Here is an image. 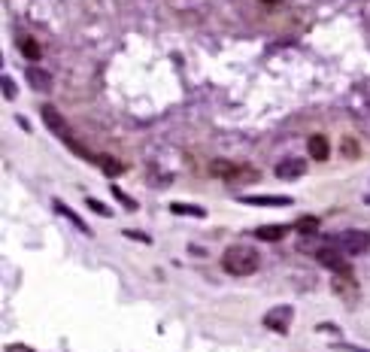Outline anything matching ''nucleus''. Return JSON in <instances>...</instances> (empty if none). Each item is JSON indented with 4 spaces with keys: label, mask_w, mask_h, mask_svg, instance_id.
<instances>
[{
    "label": "nucleus",
    "mask_w": 370,
    "mask_h": 352,
    "mask_svg": "<svg viewBox=\"0 0 370 352\" xmlns=\"http://www.w3.org/2000/svg\"><path fill=\"white\" fill-rule=\"evenodd\" d=\"M285 234H289V225H261V228H255V237H258V240H267V243L282 240Z\"/></svg>",
    "instance_id": "nucleus-11"
},
{
    "label": "nucleus",
    "mask_w": 370,
    "mask_h": 352,
    "mask_svg": "<svg viewBox=\"0 0 370 352\" xmlns=\"http://www.w3.org/2000/svg\"><path fill=\"white\" fill-rule=\"evenodd\" d=\"M291 307H274L270 313H264V325L276 334H289V325H291Z\"/></svg>",
    "instance_id": "nucleus-4"
},
{
    "label": "nucleus",
    "mask_w": 370,
    "mask_h": 352,
    "mask_svg": "<svg viewBox=\"0 0 370 352\" xmlns=\"http://www.w3.org/2000/svg\"><path fill=\"white\" fill-rule=\"evenodd\" d=\"M55 210H58V213H61V216H67V219H70V222H73V225H76V228H79V231H82V234H88V225H85V222H82V219H79V216H76V213H70V210H67V207H64V203H61V201H55Z\"/></svg>",
    "instance_id": "nucleus-14"
},
{
    "label": "nucleus",
    "mask_w": 370,
    "mask_h": 352,
    "mask_svg": "<svg viewBox=\"0 0 370 352\" xmlns=\"http://www.w3.org/2000/svg\"><path fill=\"white\" fill-rule=\"evenodd\" d=\"M209 171H213V176H222V179H237V176H243V173H252V171H246V167L234 164V161H213Z\"/></svg>",
    "instance_id": "nucleus-8"
},
{
    "label": "nucleus",
    "mask_w": 370,
    "mask_h": 352,
    "mask_svg": "<svg viewBox=\"0 0 370 352\" xmlns=\"http://www.w3.org/2000/svg\"><path fill=\"white\" fill-rule=\"evenodd\" d=\"M258 264H261V258H258V252L249 249V246H231V249H225V255H222V267H225L231 277H252L258 271Z\"/></svg>",
    "instance_id": "nucleus-1"
},
{
    "label": "nucleus",
    "mask_w": 370,
    "mask_h": 352,
    "mask_svg": "<svg viewBox=\"0 0 370 352\" xmlns=\"http://www.w3.org/2000/svg\"><path fill=\"white\" fill-rule=\"evenodd\" d=\"M113 194H116V198H118V201H122V203H124V207H128V210H137V203H134V201H131V198H128V194H124V192H122V188H118V186H113Z\"/></svg>",
    "instance_id": "nucleus-18"
},
{
    "label": "nucleus",
    "mask_w": 370,
    "mask_h": 352,
    "mask_svg": "<svg viewBox=\"0 0 370 352\" xmlns=\"http://www.w3.org/2000/svg\"><path fill=\"white\" fill-rule=\"evenodd\" d=\"M25 76H27V82H31L34 91H49L52 88V76H49L43 67H27Z\"/></svg>",
    "instance_id": "nucleus-10"
},
{
    "label": "nucleus",
    "mask_w": 370,
    "mask_h": 352,
    "mask_svg": "<svg viewBox=\"0 0 370 352\" xmlns=\"http://www.w3.org/2000/svg\"><path fill=\"white\" fill-rule=\"evenodd\" d=\"M85 203H88V210H94V213H97V216H103V219H109V216H113V210H107V207H103V203H101V201L88 198Z\"/></svg>",
    "instance_id": "nucleus-17"
},
{
    "label": "nucleus",
    "mask_w": 370,
    "mask_h": 352,
    "mask_svg": "<svg viewBox=\"0 0 370 352\" xmlns=\"http://www.w3.org/2000/svg\"><path fill=\"white\" fill-rule=\"evenodd\" d=\"M316 228H319V219H316V216H304V219L295 222V231H301V234H313Z\"/></svg>",
    "instance_id": "nucleus-16"
},
{
    "label": "nucleus",
    "mask_w": 370,
    "mask_h": 352,
    "mask_svg": "<svg viewBox=\"0 0 370 352\" xmlns=\"http://www.w3.org/2000/svg\"><path fill=\"white\" fill-rule=\"evenodd\" d=\"M18 49H22V52H25L31 61H40V55H43L40 43H37V40H31V37H22V40H18Z\"/></svg>",
    "instance_id": "nucleus-13"
},
{
    "label": "nucleus",
    "mask_w": 370,
    "mask_h": 352,
    "mask_svg": "<svg viewBox=\"0 0 370 352\" xmlns=\"http://www.w3.org/2000/svg\"><path fill=\"white\" fill-rule=\"evenodd\" d=\"M124 237H131V240H143V243H152L146 234H140V231H124Z\"/></svg>",
    "instance_id": "nucleus-20"
},
{
    "label": "nucleus",
    "mask_w": 370,
    "mask_h": 352,
    "mask_svg": "<svg viewBox=\"0 0 370 352\" xmlns=\"http://www.w3.org/2000/svg\"><path fill=\"white\" fill-rule=\"evenodd\" d=\"M40 116H43V122H46V128L55 134V137H61L64 143H70L73 140V134H70V125L64 122V116H61L58 110L52 107V103H46L43 110H40Z\"/></svg>",
    "instance_id": "nucleus-2"
},
{
    "label": "nucleus",
    "mask_w": 370,
    "mask_h": 352,
    "mask_svg": "<svg viewBox=\"0 0 370 352\" xmlns=\"http://www.w3.org/2000/svg\"><path fill=\"white\" fill-rule=\"evenodd\" d=\"M316 258L328 267V271H334V273H346V277L352 273V271H349V264H346V258L340 255V249H331V246H325V249L316 252Z\"/></svg>",
    "instance_id": "nucleus-5"
},
{
    "label": "nucleus",
    "mask_w": 370,
    "mask_h": 352,
    "mask_svg": "<svg viewBox=\"0 0 370 352\" xmlns=\"http://www.w3.org/2000/svg\"><path fill=\"white\" fill-rule=\"evenodd\" d=\"M340 249L349 255H361L370 249V234L367 231H346V234H340Z\"/></svg>",
    "instance_id": "nucleus-3"
},
{
    "label": "nucleus",
    "mask_w": 370,
    "mask_h": 352,
    "mask_svg": "<svg viewBox=\"0 0 370 352\" xmlns=\"http://www.w3.org/2000/svg\"><path fill=\"white\" fill-rule=\"evenodd\" d=\"M304 173H306V161H301V158H289V161H282V164H276L279 179H301Z\"/></svg>",
    "instance_id": "nucleus-7"
},
{
    "label": "nucleus",
    "mask_w": 370,
    "mask_h": 352,
    "mask_svg": "<svg viewBox=\"0 0 370 352\" xmlns=\"http://www.w3.org/2000/svg\"><path fill=\"white\" fill-rule=\"evenodd\" d=\"M306 149H310L313 161H328V155H331V143H328V137H322V134H313V137L306 140Z\"/></svg>",
    "instance_id": "nucleus-9"
},
{
    "label": "nucleus",
    "mask_w": 370,
    "mask_h": 352,
    "mask_svg": "<svg viewBox=\"0 0 370 352\" xmlns=\"http://www.w3.org/2000/svg\"><path fill=\"white\" fill-rule=\"evenodd\" d=\"M3 97H6V101H12V97H16V86H12L10 76H3Z\"/></svg>",
    "instance_id": "nucleus-19"
},
{
    "label": "nucleus",
    "mask_w": 370,
    "mask_h": 352,
    "mask_svg": "<svg viewBox=\"0 0 370 352\" xmlns=\"http://www.w3.org/2000/svg\"><path fill=\"white\" fill-rule=\"evenodd\" d=\"M97 164L103 167V173L107 176H118V173H124V164L118 158H113V155H101V158H97Z\"/></svg>",
    "instance_id": "nucleus-12"
},
{
    "label": "nucleus",
    "mask_w": 370,
    "mask_h": 352,
    "mask_svg": "<svg viewBox=\"0 0 370 352\" xmlns=\"http://www.w3.org/2000/svg\"><path fill=\"white\" fill-rule=\"evenodd\" d=\"M243 203H252V207H291V198L285 194H243Z\"/></svg>",
    "instance_id": "nucleus-6"
},
{
    "label": "nucleus",
    "mask_w": 370,
    "mask_h": 352,
    "mask_svg": "<svg viewBox=\"0 0 370 352\" xmlns=\"http://www.w3.org/2000/svg\"><path fill=\"white\" fill-rule=\"evenodd\" d=\"M264 3H279V0H264Z\"/></svg>",
    "instance_id": "nucleus-22"
},
{
    "label": "nucleus",
    "mask_w": 370,
    "mask_h": 352,
    "mask_svg": "<svg viewBox=\"0 0 370 352\" xmlns=\"http://www.w3.org/2000/svg\"><path fill=\"white\" fill-rule=\"evenodd\" d=\"M6 352H34L31 347H22V343H10V347H6Z\"/></svg>",
    "instance_id": "nucleus-21"
},
{
    "label": "nucleus",
    "mask_w": 370,
    "mask_h": 352,
    "mask_svg": "<svg viewBox=\"0 0 370 352\" xmlns=\"http://www.w3.org/2000/svg\"><path fill=\"white\" fill-rule=\"evenodd\" d=\"M173 213L176 216H198V219H204L207 216V210H200V207H188V203H173Z\"/></svg>",
    "instance_id": "nucleus-15"
}]
</instances>
